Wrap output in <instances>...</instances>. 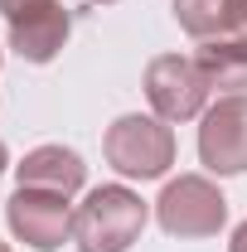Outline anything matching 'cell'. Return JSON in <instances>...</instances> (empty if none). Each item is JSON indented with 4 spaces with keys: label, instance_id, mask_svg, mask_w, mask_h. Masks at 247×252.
I'll return each instance as SVG.
<instances>
[{
    "label": "cell",
    "instance_id": "6da1fadb",
    "mask_svg": "<svg viewBox=\"0 0 247 252\" xmlns=\"http://www.w3.org/2000/svg\"><path fill=\"white\" fill-rule=\"evenodd\" d=\"M146 228V204L126 185L93 189L73 214V243L78 252H126Z\"/></svg>",
    "mask_w": 247,
    "mask_h": 252
},
{
    "label": "cell",
    "instance_id": "7a4b0ae2",
    "mask_svg": "<svg viewBox=\"0 0 247 252\" xmlns=\"http://www.w3.org/2000/svg\"><path fill=\"white\" fill-rule=\"evenodd\" d=\"M102 151H107V165L112 170H122L131 180H155V175H165L175 165V131L160 122V117L131 112V117H117V122L107 126Z\"/></svg>",
    "mask_w": 247,
    "mask_h": 252
},
{
    "label": "cell",
    "instance_id": "3957f363",
    "mask_svg": "<svg viewBox=\"0 0 247 252\" xmlns=\"http://www.w3.org/2000/svg\"><path fill=\"white\" fill-rule=\"evenodd\" d=\"M155 219L170 238H214L228 223V199L204 175H180L155 199Z\"/></svg>",
    "mask_w": 247,
    "mask_h": 252
},
{
    "label": "cell",
    "instance_id": "277c9868",
    "mask_svg": "<svg viewBox=\"0 0 247 252\" xmlns=\"http://www.w3.org/2000/svg\"><path fill=\"white\" fill-rule=\"evenodd\" d=\"M146 97H151L155 117L160 122H189L204 112V97H209V78L194 59L180 54H160L146 68Z\"/></svg>",
    "mask_w": 247,
    "mask_h": 252
},
{
    "label": "cell",
    "instance_id": "5b68a950",
    "mask_svg": "<svg viewBox=\"0 0 247 252\" xmlns=\"http://www.w3.org/2000/svg\"><path fill=\"white\" fill-rule=\"evenodd\" d=\"M5 223L10 233L25 243V248H63L73 238V214H68V199L63 194H49V189H15L10 204H5Z\"/></svg>",
    "mask_w": 247,
    "mask_h": 252
},
{
    "label": "cell",
    "instance_id": "8992f818",
    "mask_svg": "<svg viewBox=\"0 0 247 252\" xmlns=\"http://www.w3.org/2000/svg\"><path fill=\"white\" fill-rule=\"evenodd\" d=\"M199 160L214 175H243L247 170V97H223L204 112Z\"/></svg>",
    "mask_w": 247,
    "mask_h": 252
},
{
    "label": "cell",
    "instance_id": "52a82bcc",
    "mask_svg": "<svg viewBox=\"0 0 247 252\" xmlns=\"http://www.w3.org/2000/svg\"><path fill=\"white\" fill-rule=\"evenodd\" d=\"M83 180H88V165L68 146H39V151H30L20 160V185L25 189H49V194L73 199L83 189Z\"/></svg>",
    "mask_w": 247,
    "mask_h": 252
},
{
    "label": "cell",
    "instance_id": "ba28073f",
    "mask_svg": "<svg viewBox=\"0 0 247 252\" xmlns=\"http://www.w3.org/2000/svg\"><path fill=\"white\" fill-rule=\"evenodd\" d=\"M68 30H73V15L54 0V5H44V10H34V15L10 25V49L30 63H49L68 44Z\"/></svg>",
    "mask_w": 247,
    "mask_h": 252
},
{
    "label": "cell",
    "instance_id": "9c48e42d",
    "mask_svg": "<svg viewBox=\"0 0 247 252\" xmlns=\"http://www.w3.org/2000/svg\"><path fill=\"white\" fill-rule=\"evenodd\" d=\"M194 63L204 68L209 88L228 97H247V34H218L204 39V49L194 54Z\"/></svg>",
    "mask_w": 247,
    "mask_h": 252
},
{
    "label": "cell",
    "instance_id": "30bf717a",
    "mask_svg": "<svg viewBox=\"0 0 247 252\" xmlns=\"http://www.w3.org/2000/svg\"><path fill=\"white\" fill-rule=\"evenodd\" d=\"M175 20L180 30H189L194 39H218V34H233V0H175Z\"/></svg>",
    "mask_w": 247,
    "mask_h": 252
},
{
    "label": "cell",
    "instance_id": "8fae6325",
    "mask_svg": "<svg viewBox=\"0 0 247 252\" xmlns=\"http://www.w3.org/2000/svg\"><path fill=\"white\" fill-rule=\"evenodd\" d=\"M44 5H54V0H0V15L15 25V20H25V15H34V10H44Z\"/></svg>",
    "mask_w": 247,
    "mask_h": 252
},
{
    "label": "cell",
    "instance_id": "7c38bea8",
    "mask_svg": "<svg viewBox=\"0 0 247 252\" xmlns=\"http://www.w3.org/2000/svg\"><path fill=\"white\" fill-rule=\"evenodd\" d=\"M233 20H238V30L247 34V0H233Z\"/></svg>",
    "mask_w": 247,
    "mask_h": 252
},
{
    "label": "cell",
    "instance_id": "4fadbf2b",
    "mask_svg": "<svg viewBox=\"0 0 247 252\" xmlns=\"http://www.w3.org/2000/svg\"><path fill=\"white\" fill-rule=\"evenodd\" d=\"M228 252H247V223L233 233V243H228Z\"/></svg>",
    "mask_w": 247,
    "mask_h": 252
},
{
    "label": "cell",
    "instance_id": "5bb4252c",
    "mask_svg": "<svg viewBox=\"0 0 247 252\" xmlns=\"http://www.w3.org/2000/svg\"><path fill=\"white\" fill-rule=\"evenodd\" d=\"M5 165H10V156H5V141H0V175H5Z\"/></svg>",
    "mask_w": 247,
    "mask_h": 252
},
{
    "label": "cell",
    "instance_id": "9a60e30c",
    "mask_svg": "<svg viewBox=\"0 0 247 252\" xmlns=\"http://www.w3.org/2000/svg\"><path fill=\"white\" fill-rule=\"evenodd\" d=\"M97 5H112V0H97Z\"/></svg>",
    "mask_w": 247,
    "mask_h": 252
},
{
    "label": "cell",
    "instance_id": "2e32d148",
    "mask_svg": "<svg viewBox=\"0 0 247 252\" xmlns=\"http://www.w3.org/2000/svg\"><path fill=\"white\" fill-rule=\"evenodd\" d=\"M0 252H10V248H5V243H0Z\"/></svg>",
    "mask_w": 247,
    "mask_h": 252
}]
</instances>
